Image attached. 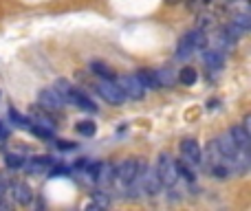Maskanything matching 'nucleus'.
Returning <instances> with one entry per match:
<instances>
[{"instance_id": "obj_1", "label": "nucleus", "mask_w": 251, "mask_h": 211, "mask_svg": "<svg viewBox=\"0 0 251 211\" xmlns=\"http://www.w3.org/2000/svg\"><path fill=\"white\" fill-rule=\"evenodd\" d=\"M156 176H159L161 185H165V187L176 185V181H178V167H176V161H174L170 154H161L159 156Z\"/></svg>"}, {"instance_id": "obj_2", "label": "nucleus", "mask_w": 251, "mask_h": 211, "mask_svg": "<svg viewBox=\"0 0 251 211\" xmlns=\"http://www.w3.org/2000/svg\"><path fill=\"white\" fill-rule=\"evenodd\" d=\"M97 93H100V97L104 101H108L110 106H122L126 101L122 88L117 86V84L113 82V79H104V82L97 84Z\"/></svg>"}, {"instance_id": "obj_3", "label": "nucleus", "mask_w": 251, "mask_h": 211, "mask_svg": "<svg viewBox=\"0 0 251 211\" xmlns=\"http://www.w3.org/2000/svg\"><path fill=\"white\" fill-rule=\"evenodd\" d=\"M115 84L122 88L124 97H130V99H141V97L146 95V88L139 82L137 75H124V77H119Z\"/></svg>"}, {"instance_id": "obj_4", "label": "nucleus", "mask_w": 251, "mask_h": 211, "mask_svg": "<svg viewBox=\"0 0 251 211\" xmlns=\"http://www.w3.org/2000/svg\"><path fill=\"white\" fill-rule=\"evenodd\" d=\"M139 176V163L134 159H126L124 163H119L117 167H115V178L117 181H122L124 185H130V183H134Z\"/></svg>"}, {"instance_id": "obj_5", "label": "nucleus", "mask_w": 251, "mask_h": 211, "mask_svg": "<svg viewBox=\"0 0 251 211\" xmlns=\"http://www.w3.org/2000/svg\"><path fill=\"white\" fill-rule=\"evenodd\" d=\"M181 154H183V159L192 165H199L201 161H203V150L199 147V141H194V139L181 141Z\"/></svg>"}, {"instance_id": "obj_6", "label": "nucleus", "mask_w": 251, "mask_h": 211, "mask_svg": "<svg viewBox=\"0 0 251 211\" xmlns=\"http://www.w3.org/2000/svg\"><path fill=\"white\" fill-rule=\"evenodd\" d=\"M38 104L42 108H47V110H60L66 101L62 99V97L57 95L53 88H44V91L38 93Z\"/></svg>"}, {"instance_id": "obj_7", "label": "nucleus", "mask_w": 251, "mask_h": 211, "mask_svg": "<svg viewBox=\"0 0 251 211\" xmlns=\"http://www.w3.org/2000/svg\"><path fill=\"white\" fill-rule=\"evenodd\" d=\"M229 137H231V141H234V145L238 147V150H245V152L249 150V145H251V134H249L247 128H243V125H236V128L229 130Z\"/></svg>"}, {"instance_id": "obj_8", "label": "nucleus", "mask_w": 251, "mask_h": 211, "mask_svg": "<svg viewBox=\"0 0 251 211\" xmlns=\"http://www.w3.org/2000/svg\"><path fill=\"white\" fill-rule=\"evenodd\" d=\"M11 194H13V200H16L18 205H29L31 198H33V194H31V187L26 185V183L22 181H16L11 185Z\"/></svg>"}, {"instance_id": "obj_9", "label": "nucleus", "mask_w": 251, "mask_h": 211, "mask_svg": "<svg viewBox=\"0 0 251 211\" xmlns=\"http://www.w3.org/2000/svg\"><path fill=\"white\" fill-rule=\"evenodd\" d=\"M161 187H163V185H161L156 172H152V169H146V174H143V181H141V189L146 191V194L154 196V194H159V191H161Z\"/></svg>"}, {"instance_id": "obj_10", "label": "nucleus", "mask_w": 251, "mask_h": 211, "mask_svg": "<svg viewBox=\"0 0 251 211\" xmlns=\"http://www.w3.org/2000/svg\"><path fill=\"white\" fill-rule=\"evenodd\" d=\"M216 150L221 152V156H225V159H236V154H238V147L234 145V141H231L229 134H225V137L216 139Z\"/></svg>"}, {"instance_id": "obj_11", "label": "nucleus", "mask_w": 251, "mask_h": 211, "mask_svg": "<svg viewBox=\"0 0 251 211\" xmlns=\"http://www.w3.org/2000/svg\"><path fill=\"white\" fill-rule=\"evenodd\" d=\"M22 167L29 174H38V172H47L51 167V156H35V159H29Z\"/></svg>"}, {"instance_id": "obj_12", "label": "nucleus", "mask_w": 251, "mask_h": 211, "mask_svg": "<svg viewBox=\"0 0 251 211\" xmlns=\"http://www.w3.org/2000/svg\"><path fill=\"white\" fill-rule=\"evenodd\" d=\"M29 121H31V125H38V128H44V130H49V132H53V130H55V121H53L49 115L40 112V110H33V112H31Z\"/></svg>"}, {"instance_id": "obj_13", "label": "nucleus", "mask_w": 251, "mask_h": 211, "mask_svg": "<svg viewBox=\"0 0 251 211\" xmlns=\"http://www.w3.org/2000/svg\"><path fill=\"white\" fill-rule=\"evenodd\" d=\"M183 40L190 44L192 51H201V48L207 47V35H205L201 29H199V31H190V33H187Z\"/></svg>"}, {"instance_id": "obj_14", "label": "nucleus", "mask_w": 251, "mask_h": 211, "mask_svg": "<svg viewBox=\"0 0 251 211\" xmlns=\"http://www.w3.org/2000/svg\"><path fill=\"white\" fill-rule=\"evenodd\" d=\"M66 101H71V104H75L77 108H82V110H86V112H95L97 110V106L93 104V101L88 99L86 95H82V93H77V91L71 93V97Z\"/></svg>"}, {"instance_id": "obj_15", "label": "nucleus", "mask_w": 251, "mask_h": 211, "mask_svg": "<svg viewBox=\"0 0 251 211\" xmlns=\"http://www.w3.org/2000/svg\"><path fill=\"white\" fill-rule=\"evenodd\" d=\"M154 77H156V86H163V88H172L176 84V77L170 69H161V70H154Z\"/></svg>"}, {"instance_id": "obj_16", "label": "nucleus", "mask_w": 251, "mask_h": 211, "mask_svg": "<svg viewBox=\"0 0 251 211\" xmlns=\"http://www.w3.org/2000/svg\"><path fill=\"white\" fill-rule=\"evenodd\" d=\"M203 60H205V64H207L209 69H214V70L223 69V64H225V60H223V53H221V51H205V53H203Z\"/></svg>"}, {"instance_id": "obj_17", "label": "nucleus", "mask_w": 251, "mask_h": 211, "mask_svg": "<svg viewBox=\"0 0 251 211\" xmlns=\"http://www.w3.org/2000/svg\"><path fill=\"white\" fill-rule=\"evenodd\" d=\"M178 82L185 84V86H192V84H196V79H199V73H196L192 66H185V69H181V73H178Z\"/></svg>"}, {"instance_id": "obj_18", "label": "nucleus", "mask_w": 251, "mask_h": 211, "mask_svg": "<svg viewBox=\"0 0 251 211\" xmlns=\"http://www.w3.org/2000/svg\"><path fill=\"white\" fill-rule=\"evenodd\" d=\"M139 82L143 84V88H159L156 86V77H154V70H148V69H143V70H139Z\"/></svg>"}, {"instance_id": "obj_19", "label": "nucleus", "mask_w": 251, "mask_h": 211, "mask_svg": "<svg viewBox=\"0 0 251 211\" xmlns=\"http://www.w3.org/2000/svg\"><path fill=\"white\" fill-rule=\"evenodd\" d=\"M91 70H93V73H97V75H101L104 79H113V70H110L106 64H101V62H93Z\"/></svg>"}, {"instance_id": "obj_20", "label": "nucleus", "mask_w": 251, "mask_h": 211, "mask_svg": "<svg viewBox=\"0 0 251 211\" xmlns=\"http://www.w3.org/2000/svg\"><path fill=\"white\" fill-rule=\"evenodd\" d=\"M9 117H11V121L18 125V128H26V130L31 128V121L26 119V117H22L18 110H13V108H11V110H9Z\"/></svg>"}, {"instance_id": "obj_21", "label": "nucleus", "mask_w": 251, "mask_h": 211, "mask_svg": "<svg viewBox=\"0 0 251 211\" xmlns=\"http://www.w3.org/2000/svg\"><path fill=\"white\" fill-rule=\"evenodd\" d=\"M77 132L84 134V137H93V134L97 132V125L93 123V121H79V123H77Z\"/></svg>"}, {"instance_id": "obj_22", "label": "nucleus", "mask_w": 251, "mask_h": 211, "mask_svg": "<svg viewBox=\"0 0 251 211\" xmlns=\"http://www.w3.org/2000/svg\"><path fill=\"white\" fill-rule=\"evenodd\" d=\"M231 24H236L240 31H247L249 26H251V18L247 16V13H236L234 16V22Z\"/></svg>"}, {"instance_id": "obj_23", "label": "nucleus", "mask_w": 251, "mask_h": 211, "mask_svg": "<svg viewBox=\"0 0 251 211\" xmlns=\"http://www.w3.org/2000/svg\"><path fill=\"white\" fill-rule=\"evenodd\" d=\"M192 53H194V51L190 48V44H187L185 40H181V42H178V48H176V57H178V60H187Z\"/></svg>"}, {"instance_id": "obj_24", "label": "nucleus", "mask_w": 251, "mask_h": 211, "mask_svg": "<svg viewBox=\"0 0 251 211\" xmlns=\"http://www.w3.org/2000/svg\"><path fill=\"white\" fill-rule=\"evenodd\" d=\"M4 161H7V165L9 167H13V169L22 167V165L26 163V159H22V156H18V154H7L4 156Z\"/></svg>"}, {"instance_id": "obj_25", "label": "nucleus", "mask_w": 251, "mask_h": 211, "mask_svg": "<svg viewBox=\"0 0 251 211\" xmlns=\"http://www.w3.org/2000/svg\"><path fill=\"white\" fill-rule=\"evenodd\" d=\"M93 203H97V205H101V207H106V209H110V198L106 194H101V191H97V194H93Z\"/></svg>"}, {"instance_id": "obj_26", "label": "nucleus", "mask_w": 251, "mask_h": 211, "mask_svg": "<svg viewBox=\"0 0 251 211\" xmlns=\"http://www.w3.org/2000/svg\"><path fill=\"white\" fill-rule=\"evenodd\" d=\"M178 167V174H183V178H187V181H194V172H192L190 167H187L185 163H176Z\"/></svg>"}, {"instance_id": "obj_27", "label": "nucleus", "mask_w": 251, "mask_h": 211, "mask_svg": "<svg viewBox=\"0 0 251 211\" xmlns=\"http://www.w3.org/2000/svg\"><path fill=\"white\" fill-rule=\"evenodd\" d=\"M29 130L35 134V137H42V139H51L53 137V132H49V130H44V128H38V125H31Z\"/></svg>"}, {"instance_id": "obj_28", "label": "nucleus", "mask_w": 251, "mask_h": 211, "mask_svg": "<svg viewBox=\"0 0 251 211\" xmlns=\"http://www.w3.org/2000/svg\"><path fill=\"white\" fill-rule=\"evenodd\" d=\"M227 33H229V38H240V33H245V31H240L236 24H229L227 26Z\"/></svg>"}, {"instance_id": "obj_29", "label": "nucleus", "mask_w": 251, "mask_h": 211, "mask_svg": "<svg viewBox=\"0 0 251 211\" xmlns=\"http://www.w3.org/2000/svg\"><path fill=\"white\" fill-rule=\"evenodd\" d=\"M55 145L60 147V150H73V147H75V143H66V141H60V139H57V141H55Z\"/></svg>"}, {"instance_id": "obj_30", "label": "nucleus", "mask_w": 251, "mask_h": 211, "mask_svg": "<svg viewBox=\"0 0 251 211\" xmlns=\"http://www.w3.org/2000/svg\"><path fill=\"white\" fill-rule=\"evenodd\" d=\"M0 211H13V205L9 203V200L0 198Z\"/></svg>"}, {"instance_id": "obj_31", "label": "nucleus", "mask_w": 251, "mask_h": 211, "mask_svg": "<svg viewBox=\"0 0 251 211\" xmlns=\"http://www.w3.org/2000/svg\"><path fill=\"white\" fill-rule=\"evenodd\" d=\"M84 211H108V209L101 207V205H97V203H93V200H91V205H88V207L84 209Z\"/></svg>"}, {"instance_id": "obj_32", "label": "nucleus", "mask_w": 251, "mask_h": 211, "mask_svg": "<svg viewBox=\"0 0 251 211\" xmlns=\"http://www.w3.org/2000/svg\"><path fill=\"white\" fill-rule=\"evenodd\" d=\"M9 137V132H7V128H4L2 123H0V141H4V139Z\"/></svg>"}, {"instance_id": "obj_33", "label": "nucleus", "mask_w": 251, "mask_h": 211, "mask_svg": "<svg viewBox=\"0 0 251 211\" xmlns=\"http://www.w3.org/2000/svg\"><path fill=\"white\" fill-rule=\"evenodd\" d=\"M203 2H212V0H203Z\"/></svg>"}]
</instances>
